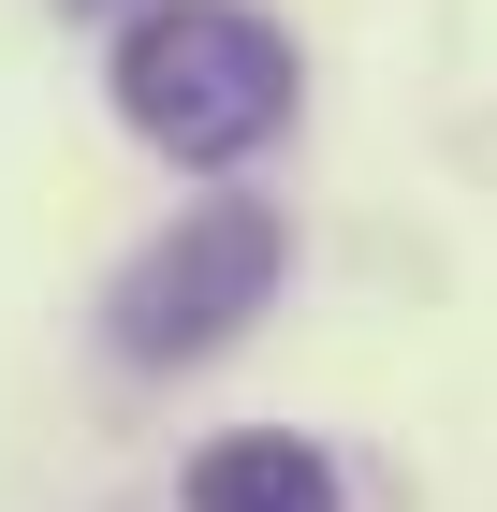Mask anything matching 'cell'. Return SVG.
Returning <instances> with one entry per match:
<instances>
[{"label": "cell", "mask_w": 497, "mask_h": 512, "mask_svg": "<svg viewBox=\"0 0 497 512\" xmlns=\"http://www.w3.org/2000/svg\"><path fill=\"white\" fill-rule=\"evenodd\" d=\"M117 118L161 161H249L293 132V30L249 0H147L117 30Z\"/></svg>", "instance_id": "6da1fadb"}, {"label": "cell", "mask_w": 497, "mask_h": 512, "mask_svg": "<svg viewBox=\"0 0 497 512\" xmlns=\"http://www.w3.org/2000/svg\"><path fill=\"white\" fill-rule=\"evenodd\" d=\"M278 264H293V220H278V205H249V191L176 205V220H161V235L117 264V293H103L117 366H205L234 322H264Z\"/></svg>", "instance_id": "7a4b0ae2"}, {"label": "cell", "mask_w": 497, "mask_h": 512, "mask_svg": "<svg viewBox=\"0 0 497 512\" xmlns=\"http://www.w3.org/2000/svg\"><path fill=\"white\" fill-rule=\"evenodd\" d=\"M191 512H337V454L293 425H234L191 454V483H176Z\"/></svg>", "instance_id": "3957f363"}]
</instances>
